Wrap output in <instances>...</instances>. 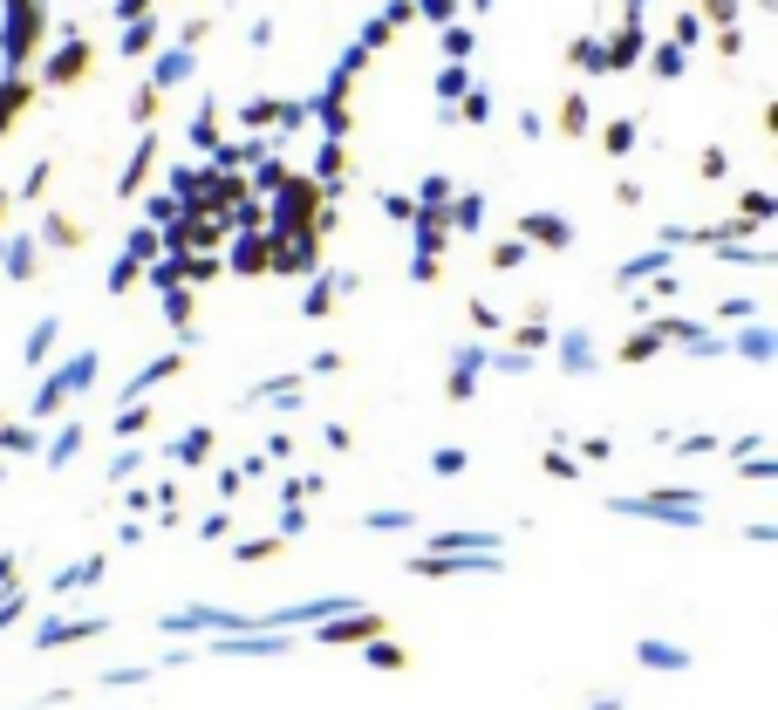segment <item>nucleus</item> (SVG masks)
<instances>
[{"mask_svg": "<svg viewBox=\"0 0 778 710\" xmlns=\"http://www.w3.org/2000/svg\"><path fill=\"white\" fill-rule=\"evenodd\" d=\"M96 683H103V690H137V683H151V663H123V670H103Z\"/></svg>", "mask_w": 778, "mask_h": 710, "instance_id": "nucleus-12", "label": "nucleus"}, {"mask_svg": "<svg viewBox=\"0 0 778 710\" xmlns=\"http://www.w3.org/2000/svg\"><path fill=\"white\" fill-rule=\"evenodd\" d=\"M103 574H110V553H82V560H69V567H62V574H55L48 588H55L62 601H69V594H89V588H103Z\"/></svg>", "mask_w": 778, "mask_h": 710, "instance_id": "nucleus-5", "label": "nucleus"}, {"mask_svg": "<svg viewBox=\"0 0 778 710\" xmlns=\"http://www.w3.org/2000/svg\"><path fill=\"white\" fill-rule=\"evenodd\" d=\"M144 533H151L144 519H123V526H117V547H144Z\"/></svg>", "mask_w": 778, "mask_h": 710, "instance_id": "nucleus-25", "label": "nucleus"}, {"mask_svg": "<svg viewBox=\"0 0 778 710\" xmlns=\"http://www.w3.org/2000/svg\"><path fill=\"white\" fill-rule=\"evenodd\" d=\"M362 526H369V533H410V526H417V513H403V506H383V513H362Z\"/></svg>", "mask_w": 778, "mask_h": 710, "instance_id": "nucleus-10", "label": "nucleus"}, {"mask_svg": "<svg viewBox=\"0 0 778 710\" xmlns=\"http://www.w3.org/2000/svg\"><path fill=\"white\" fill-rule=\"evenodd\" d=\"M465 465H471V458H465V451H458V444H444V451H430V472H437V478H458V472H465Z\"/></svg>", "mask_w": 778, "mask_h": 710, "instance_id": "nucleus-15", "label": "nucleus"}, {"mask_svg": "<svg viewBox=\"0 0 778 710\" xmlns=\"http://www.w3.org/2000/svg\"><path fill=\"white\" fill-rule=\"evenodd\" d=\"M144 424H151V410H117V431H123V437H137Z\"/></svg>", "mask_w": 778, "mask_h": 710, "instance_id": "nucleus-26", "label": "nucleus"}, {"mask_svg": "<svg viewBox=\"0 0 778 710\" xmlns=\"http://www.w3.org/2000/svg\"><path fill=\"white\" fill-rule=\"evenodd\" d=\"M383 629H389V622L376 615V608H342V615H321L308 635L321 642V649H362L369 635H383Z\"/></svg>", "mask_w": 778, "mask_h": 710, "instance_id": "nucleus-3", "label": "nucleus"}, {"mask_svg": "<svg viewBox=\"0 0 778 710\" xmlns=\"http://www.w3.org/2000/svg\"><path fill=\"white\" fill-rule=\"evenodd\" d=\"M635 663H642V670H656V676H683L690 663H697V656H690L683 642H662V635H642V642H635Z\"/></svg>", "mask_w": 778, "mask_h": 710, "instance_id": "nucleus-6", "label": "nucleus"}, {"mask_svg": "<svg viewBox=\"0 0 778 710\" xmlns=\"http://www.w3.org/2000/svg\"><path fill=\"white\" fill-rule=\"evenodd\" d=\"M21 622H28V594H21V588H7V594H0V635H7V629H21Z\"/></svg>", "mask_w": 778, "mask_h": 710, "instance_id": "nucleus-14", "label": "nucleus"}, {"mask_svg": "<svg viewBox=\"0 0 778 710\" xmlns=\"http://www.w3.org/2000/svg\"><path fill=\"white\" fill-rule=\"evenodd\" d=\"M744 540H751V547H772L778 526H772V519H751V526H744Z\"/></svg>", "mask_w": 778, "mask_h": 710, "instance_id": "nucleus-24", "label": "nucleus"}, {"mask_svg": "<svg viewBox=\"0 0 778 710\" xmlns=\"http://www.w3.org/2000/svg\"><path fill=\"white\" fill-rule=\"evenodd\" d=\"M226 533H233V513H226V506H219V513H205V519H198V540H205V547H219Z\"/></svg>", "mask_w": 778, "mask_h": 710, "instance_id": "nucleus-16", "label": "nucleus"}, {"mask_svg": "<svg viewBox=\"0 0 778 710\" xmlns=\"http://www.w3.org/2000/svg\"><path fill=\"white\" fill-rule=\"evenodd\" d=\"M96 635H110L103 615H48L35 629V656H55V649H82V642H96Z\"/></svg>", "mask_w": 778, "mask_h": 710, "instance_id": "nucleus-4", "label": "nucleus"}, {"mask_svg": "<svg viewBox=\"0 0 778 710\" xmlns=\"http://www.w3.org/2000/svg\"><path fill=\"white\" fill-rule=\"evenodd\" d=\"M62 383H69V390H89V383H96V362H89V355H82L76 369H62Z\"/></svg>", "mask_w": 778, "mask_h": 710, "instance_id": "nucleus-21", "label": "nucleus"}, {"mask_svg": "<svg viewBox=\"0 0 778 710\" xmlns=\"http://www.w3.org/2000/svg\"><path fill=\"white\" fill-rule=\"evenodd\" d=\"M273 526H280V540H301L314 519H308V506H301V499H280V519H273Z\"/></svg>", "mask_w": 778, "mask_h": 710, "instance_id": "nucleus-11", "label": "nucleus"}, {"mask_svg": "<svg viewBox=\"0 0 778 710\" xmlns=\"http://www.w3.org/2000/svg\"><path fill=\"white\" fill-rule=\"evenodd\" d=\"M273 553H280V533H260V540H239L233 560H239V567H267Z\"/></svg>", "mask_w": 778, "mask_h": 710, "instance_id": "nucleus-8", "label": "nucleus"}, {"mask_svg": "<svg viewBox=\"0 0 778 710\" xmlns=\"http://www.w3.org/2000/svg\"><path fill=\"white\" fill-rule=\"evenodd\" d=\"M744 478H751V485H772V478H778V465L765 458V451H751V465H744Z\"/></svg>", "mask_w": 778, "mask_h": 710, "instance_id": "nucleus-19", "label": "nucleus"}, {"mask_svg": "<svg viewBox=\"0 0 778 710\" xmlns=\"http://www.w3.org/2000/svg\"><path fill=\"white\" fill-rule=\"evenodd\" d=\"M267 465H273V458H267V451H260V458H246V465H239V485H253V478H267Z\"/></svg>", "mask_w": 778, "mask_h": 710, "instance_id": "nucleus-28", "label": "nucleus"}, {"mask_svg": "<svg viewBox=\"0 0 778 710\" xmlns=\"http://www.w3.org/2000/svg\"><path fill=\"white\" fill-rule=\"evenodd\" d=\"M62 396H69V383H62V376H55V383H41V396H35V410H41V417H48V410H55V403H62Z\"/></svg>", "mask_w": 778, "mask_h": 710, "instance_id": "nucleus-22", "label": "nucleus"}, {"mask_svg": "<svg viewBox=\"0 0 778 710\" xmlns=\"http://www.w3.org/2000/svg\"><path fill=\"white\" fill-rule=\"evenodd\" d=\"M21 588V553H0V594Z\"/></svg>", "mask_w": 778, "mask_h": 710, "instance_id": "nucleus-23", "label": "nucleus"}, {"mask_svg": "<svg viewBox=\"0 0 778 710\" xmlns=\"http://www.w3.org/2000/svg\"><path fill=\"white\" fill-rule=\"evenodd\" d=\"M28 710H35V704H28Z\"/></svg>", "mask_w": 778, "mask_h": 710, "instance_id": "nucleus-31", "label": "nucleus"}, {"mask_svg": "<svg viewBox=\"0 0 778 710\" xmlns=\"http://www.w3.org/2000/svg\"><path fill=\"white\" fill-rule=\"evenodd\" d=\"M608 513L615 519H656V526H683V533H697L703 526V492H635V499H608Z\"/></svg>", "mask_w": 778, "mask_h": 710, "instance_id": "nucleus-2", "label": "nucleus"}, {"mask_svg": "<svg viewBox=\"0 0 778 710\" xmlns=\"http://www.w3.org/2000/svg\"><path fill=\"white\" fill-rule=\"evenodd\" d=\"M41 451H48V465H69V458H76V451H82V424H69V431H62V437H48Z\"/></svg>", "mask_w": 778, "mask_h": 710, "instance_id": "nucleus-13", "label": "nucleus"}, {"mask_svg": "<svg viewBox=\"0 0 778 710\" xmlns=\"http://www.w3.org/2000/svg\"><path fill=\"white\" fill-rule=\"evenodd\" d=\"M0 478H7V465H0Z\"/></svg>", "mask_w": 778, "mask_h": 710, "instance_id": "nucleus-30", "label": "nucleus"}, {"mask_svg": "<svg viewBox=\"0 0 778 710\" xmlns=\"http://www.w3.org/2000/svg\"><path fill=\"white\" fill-rule=\"evenodd\" d=\"M540 472H546V478H581V465H574V458H567V451L553 444V451L540 458Z\"/></svg>", "mask_w": 778, "mask_h": 710, "instance_id": "nucleus-17", "label": "nucleus"}, {"mask_svg": "<svg viewBox=\"0 0 778 710\" xmlns=\"http://www.w3.org/2000/svg\"><path fill=\"white\" fill-rule=\"evenodd\" d=\"M587 710H628L622 697H587Z\"/></svg>", "mask_w": 778, "mask_h": 710, "instance_id": "nucleus-29", "label": "nucleus"}, {"mask_svg": "<svg viewBox=\"0 0 778 710\" xmlns=\"http://www.w3.org/2000/svg\"><path fill=\"white\" fill-rule=\"evenodd\" d=\"M198 458H212V431H185L171 444V465H198Z\"/></svg>", "mask_w": 778, "mask_h": 710, "instance_id": "nucleus-9", "label": "nucleus"}, {"mask_svg": "<svg viewBox=\"0 0 778 710\" xmlns=\"http://www.w3.org/2000/svg\"><path fill=\"white\" fill-rule=\"evenodd\" d=\"M362 663H369V670H410V649H403L396 635H369V642H362Z\"/></svg>", "mask_w": 778, "mask_h": 710, "instance_id": "nucleus-7", "label": "nucleus"}, {"mask_svg": "<svg viewBox=\"0 0 778 710\" xmlns=\"http://www.w3.org/2000/svg\"><path fill=\"white\" fill-rule=\"evenodd\" d=\"M76 704V690H69V683H55V690H41L35 697V710H69Z\"/></svg>", "mask_w": 778, "mask_h": 710, "instance_id": "nucleus-20", "label": "nucleus"}, {"mask_svg": "<svg viewBox=\"0 0 778 710\" xmlns=\"http://www.w3.org/2000/svg\"><path fill=\"white\" fill-rule=\"evenodd\" d=\"M0 451H41V431H28V424L14 431V424H7V431H0Z\"/></svg>", "mask_w": 778, "mask_h": 710, "instance_id": "nucleus-18", "label": "nucleus"}, {"mask_svg": "<svg viewBox=\"0 0 778 710\" xmlns=\"http://www.w3.org/2000/svg\"><path fill=\"white\" fill-rule=\"evenodd\" d=\"M41 28H48L41 0H0V137L14 130V117L35 96L28 62H35V48H41Z\"/></svg>", "mask_w": 778, "mask_h": 710, "instance_id": "nucleus-1", "label": "nucleus"}, {"mask_svg": "<svg viewBox=\"0 0 778 710\" xmlns=\"http://www.w3.org/2000/svg\"><path fill=\"white\" fill-rule=\"evenodd\" d=\"M137 465H144V451H123V458H117V465H110V485H123V478H130V472H137Z\"/></svg>", "mask_w": 778, "mask_h": 710, "instance_id": "nucleus-27", "label": "nucleus"}]
</instances>
